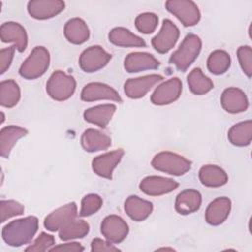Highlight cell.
<instances>
[{
	"mask_svg": "<svg viewBox=\"0 0 252 252\" xmlns=\"http://www.w3.org/2000/svg\"><path fill=\"white\" fill-rule=\"evenodd\" d=\"M0 37L3 42H12L19 52L26 50L28 46L27 32L22 25L16 22H6L1 25Z\"/></svg>",
	"mask_w": 252,
	"mask_h": 252,
	"instance_id": "16",
	"label": "cell"
},
{
	"mask_svg": "<svg viewBox=\"0 0 252 252\" xmlns=\"http://www.w3.org/2000/svg\"><path fill=\"white\" fill-rule=\"evenodd\" d=\"M237 58L244 74L250 78L252 75V49L248 45L240 46L237 49Z\"/></svg>",
	"mask_w": 252,
	"mask_h": 252,
	"instance_id": "37",
	"label": "cell"
},
{
	"mask_svg": "<svg viewBox=\"0 0 252 252\" xmlns=\"http://www.w3.org/2000/svg\"><path fill=\"white\" fill-rule=\"evenodd\" d=\"M202 204V196L199 191L186 189L180 192L175 200V210L180 215H189L198 211Z\"/></svg>",
	"mask_w": 252,
	"mask_h": 252,
	"instance_id": "22",
	"label": "cell"
},
{
	"mask_svg": "<svg viewBox=\"0 0 252 252\" xmlns=\"http://www.w3.org/2000/svg\"><path fill=\"white\" fill-rule=\"evenodd\" d=\"M160 63L152 54L147 52H132L124 59V69L128 73H138L145 70H155Z\"/></svg>",
	"mask_w": 252,
	"mask_h": 252,
	"instance_id": "19",
	"label": "cell"
},
{
	"mask_svg": "<svg viewBox=\"0 0 252 252\" xmlns=\"http://www.w3.org/2000/svg\"><path fill=\"white\" fill-rule=\"evenodd\" d=\"M21 98L19 85L14 80L2 81L0 84V104L4 107H14Z\"/></svg>",
	"mask_w": 252,
	"mask_h": 252,
	"instance_id": "32",
	"label": "cell"
},
{
	"mask_svg": "<svg viewBox=\"0 0 252 252\" xmlns=\"http://www.w3.org/2000/svg\"><path fill=\"white\" fill-rule=\"evenodd\" d=\"M158 250H173L172 248H159Z\"/></svg>",
	"mask_w": 252,
	"mask_h": 252,
	"instance_id": "42",
	"label": "cell"
},
{
	"mask_svg": "<svg viewBox=\"0 0 252 252\" xmlns=\"http://www.w3.org/2000/svg\"><path fill=\"white\" fill-rule=\"evenodd\" d=\"M179 186L178 182L162 176H147L139 184L140 190L149 196H160L174 191Z\"/></svg>",
	"mask_w": 252,
	"mask_h": 252,
	"instance_id": "13",
	"label": "cell"
},
{
	"mask_svg": "<svg viewBox=\"0 0 252 252\" xmlns=\"http://www.w3.org/2000/svg\"><path fill=\"white\" fill-rule=\"evenodd\" d=\"M187 84L190 91L197 95L205 94L214 88L212 80L205 76L198 67L194 68L187 76Z\"/></svg>",
	"mask_w": 252,
	"mask_h": 252,
	"instance_id": "30",
	"label": "cell"
},
{
	"mask_svg": "<svg viewBox=\"0 0 252 252\" xmlns=\"http://www.w3.org/2000/svg\"><path fill=\"white\" fill-rule=\"evenodd\" d=\"M50 251H68V252H80L84 251V247L79 242H69L64 244H59L50 248Z\"/></svg>",
	"mask_w": 252,
	"mask_h": 252,
	"instance_id": "41",
	"label": "cell"
},
{
	"mask_svg": "<svg viewBox=\"0 0 252 252\" xmlns=\"http://www.w3.org/2000/svg\"><path fill=\"white\" fill-rule=\"evenodd\" d=\"M108 39L111 43L121 47H145L146 42L140 36L134 34L129 30L117 27L108 33Z\"/></svg>",
	"mask_w": 252,
	"mask_h": 252,
	"instance_id": "26",
	"label": "cell"
},
{
	"mask_svg": "<svg viewBox=\"0 0 252 252\" xmlns=\"http://www.w3.org/2000/svg\"><path fill=\"white\" fill-rule=\"evenodd\" d=\"M179 37V30L173 22L163 20L158 33L153 37L152 45L158 53H166L172 49Z\"/></svg>",
	"mask_w": 252,
	"mask_h": 252,
	"instance_id": "8",
	"label": "cell"
},
{
	"mask_svg": "<svg viewBox=\"0 0 252 252\" xmlns=\"http://www.w3.org/2000/svg\"><path fill=\"white\" fill-rule=\"evenodd\" d=\"M91 250L93 252L94 251H107V252H112V251H120L119 248L115 247L113 244H111V242H109L108 240L105 241L103 239L100 238H94L92 241L91 244Z\"/></svg>",
	"mask_w": 252,
	"mask_h": 252,
	"instance_id": "40",
	"label": "cell"
},
{
	"mask_svg": "<svg viewBox=\"0 0 252 252\" xmlns=\"http://www.w3.org/2000/svg\"><path fill=\"white\" fill-rule=\"evenodd\" d=\"M28 131L25 128L10 125L2 128L0 132V155L3 158H9L11 150L18 140L25 137Z\"/></svg>",
	"mask_w": 252,
	"mask_h": 252,
	"instance_id": "27",
	"label": "cell"
},
{
	"mask_svg": "<svg viewBox=\"0 0 252 252\" xmlns=\"http://www.w3.org/2000/svg\"><path fill=\"white\" fill-rule=\"evenodd\" d=\"M38 220L34 216L15 220L2 228V238L12 247H20L31 242L37 232Z\"/></svg>",
	"mask_w": 252,
	"mask_h": 252,
	"instance_id": "1",
	"label": "cell"
},
{
	"mask_svg": "<svg viewBox=\"0 0 252 252\" xmlns=\"http://www.w3.org/2000/svg\"><path fill=\"white\" fill-rule=\"evenodd\" d=\"M115 110L116 106L114 104H99L85 110L84 118L89 123L94 124L100 128H105L110 122Z\"/></svg>",
	"mask_w": 252,
	"mask_h": 252,
	"instance_id": "23",
	"label": "cell"
},
{
	"mask_svg": "<svg viewBox=\"0 0 252 252\" xmlns=\"http://www.w3.org/2000/svg\"><path fill=\"white\" fill-rule=\"evenodd\" d=\"M111 54L99 45H93L85 49L79 58V65L86 73H94L107 65Z\"/></svg>",
	"mask_w": 252,
	"mask_h": 252,
	"instance_id": "7",
	"label": "cell"
},
{
	"mask_svg": "<svg viewBox=\"0 0 252 252\" xmlns=\"http://www.w3.org/2000/svg\"><path fill=\"white\" fill-rule=\"evenodd\" d=\"M158 24V17L154 13L140 14L135 20V26L137 30L145 34H149L155 32Z\"/></svg>",
	"mask_w": 252,
	"mask_h": 252,
	"instance_id": "34",
	"label": "cell"
},
{
	"mask_svg": "<svg viewBox=\"0 0 252 252\" xmlns=\"http://www.w3.org/2000/svg\"><path fill=\"white\" fill-rule=\"evenodd\" d=\"M123 156L124 151L122 149H118L95 157L92 161L94 172L100 177L111 179L112 172L120 162Z\"/></svg>",
	"mask_w": 252,
	"mask_h": 252,
	"instance_id": "14",
	"label": "cell"
},
{
	"mask_svg": "<svg viewBox=\"0 0 252 252\" xmlns=\"http://www.w3.org/2000/svg\"><path fill=\"white\" fill-rule=\"evenodd\" d=\"M64 35L69 42L73 44H82L89 39L90 30L84 20L73 18L65 24Z\"/></svg>",
	"mask_w": 252,
	"mask_h": 252,
	"instance_id": "24",
	"label": "cell"
},
{
	"mask_svg": "<svg viewBox=\"0 0 252 252\" xmlns=\"http://www.w3.org/2000/svg\"><path fill=\"white\" fill-rule=\"evenodd\" d=\"M222 108L228 113L243 112L248 108V98L243 91L238 88H227L223 91L220 96Z\"/></svg>",
	"mask_w": 252,
	"mask_h": 252,
	"instance_id": "18",
	"label": "cell"
},
{
	"mask_svg": "<svg viewBox=\"0 0 252 252\" xmlns=\"http://www.w3.org/2000/svg\"><path fill=\"white\" fill-rule=\"evenodd\" d=\"M90 231L89 223L84 220H72L59 229V238L67 241L85 237Z\"/></svg>",
	"mask_w": 252,
	"mask_h": 252,
	"instance_id": "31",
	"label": "cell"
},
{
	"mask_svg": "<svg viewBox=\"0 0 252 252\" xmlns=\"http://www.w3.org/2000/svg\"><path fill=\"white\" fill-rule=\"evenodd\" d=\"M76 90V80L73 76L67 75L63 71L57 70L51 74L46 83L48 95L57 101L70 98Z\"/></svg>",
	"mask_w": 252,
	"mask_h": 252,
	"instance_id": "5",
	"label": "cell"
},
{
	"mask_svg": "<svg viewBox=\"0 0 252 252\" xmlns=\"http://www.w3.org/2000/svg\"><path fill=\"white\" fill-rule=\"evenodd\" d=\"M50 55L43 46H35L29 57L20 67V75L27 80H34L41 77L48 69Z\"/></svg>",
	"mask_w": 252,
	"mask_h": 252,
	"instance_id": "3",
	"label": "cell"
},
{
	"mask_svg": "<svg viewBox=\"0 0 252 252\" xmlns=\"http://www.w3.org/2000/svg\"><path fill=\"white\" fill-rule=\"evenodd\" d=\"M65 8L61 0H32L28 3L30 16L36 20H47L60 14Z\"/></svg>",
	"mask_w": 252,
	"mask_h": 252,
	"instance_id": "11",
	"label": "cell"
},
{
	"mask_svg": "<svg viewBox=\"0 0 252 252\" xmlns=\"http://www.w3.org/2000/svg\"><path fill=\"white\" fill-rule=\"evenodd\" d=\"M55 244V239L51 234L46 232H41L38 237L34 240L32 244L28 246L25 250L26 251H36L42 252L50 250V248Z\"/></svg>",
	"mask_w": 252,
	"mask_h": 252,
	"instance_id": "38",
	"label": "cell"
},
{
	"mask_svg": "<svg viewBox=\"0 0 252 252\" xmlns=\"http://www.w3.org/2000/svg\"><path fill=\"white\" fill-rule=\"evenodd\" d=\"M82 147L86 152L94 153L106 150L111 146V138L95 129H87L81 137Z\"/></svg>",
	"mask_w": 252,
	"mask_h": 252,
	"instance_id": "21",
	"label": "cell"
},
{
	"mask_svg": "<svg viewBox=\"0 0 252 252\" xmlns=\"http://www.w3.org/2000/svg\"><path fill=\"white\" fill-rule=\"evenodd\" d=\"M124 210L132 220L142 221L153 212V204L138 196H129L125 201Z\"/></svg>",
	"mask_w": 252,
	"mask_h": 252,
	"instance_id": "25",
	"label": "cell"
},
{
	"mask_svg": "<svg viewBox=\"0 0 252 252\" xmlns=\"http://www.w3.org/2000/svg\"><path fill=\"white\" fill-rule=\"evenodd\" d=\"M77 205L75 202L68 203L50 213L44 219V226L49 231H57L63 225L77 217Z\"/></svg>",
	"mask_w": 252,
	"mask_h": 252,
	"instance_id": "17",
	"label": "cell"
},
{
	"mask_svg": "<svg viewBox=\"0 0 252 252\" xmlns=\"http://www.w3.org/2000/svg\"><path fill=\"white\" fill-rule=\"evenodd\" d=\"M24 206L14 200H2L0 202V215H1V222H4L8 219L20 216L24 213Z\"/></svg>",
	"mask_w": 252,
	"mask_h": 252,
	"instance_id": "36",
	"label": "cell"
},
{
	"mask_svg": "<svg viewBox=\"0 0 252 252\" xmlns=\"http://www.w3.org/2000/svg\"><path fill=\"white\" fill-rule=\"evenodd\" d=\"M199 179L204 186L220 187L226 184L228 176L221 167L214 164H207L200 168Z\"/></svg>",
	"mask_w": 252,
	"mask_h": 252,
	"instance_id": "28",
	"label": "cell"
},
{
	"mask_svg": "<svg viewBox=\"0 0 252 252\" xmlns=\"http://www.w3.org/2000/svg\"><path fill=\"white\" fill-rule=\"evenodd\" d=\"M102 203L103 201L99 195L88 194L82 200L79 215L81 217H89L91 215H94L102 207Z\"/></svg>",
	"mask_w": 252,
	"mask_h": 252,
	"instance_id": "35",
	"label": "cell"
},
{
	"mask_svg": "<svg viewBox=\"0 0 252 252\" xmlns=\"http://www.w3.org/2000/svg\"><path fill=\"white\" fill-rule=\"evenodd\" d=\"M202 48V40L194 33L187 34L179 45L178 49L172 53L169 62L179 71H186L197 59Z\"/></svg>",
	"mask_w": 252,
	"mask_h": 252,
	"instance_id": "2",
	"label": "cell"
},
{
	"mask_svg": "<svg viewBox=\"0 0 252 252\" xmlns=\"http://www.w3.org/2000/svg\"><path fill=\"white\" fill-rule=\"evenodd\" d=\"M231 201L227 197H219L212 201L205 213L206 221L211 225L221 224L229 216Z\"/></svg>",
	"mask_w": 252,
	"mask_h": 252,
	"instance_id": "20",
	"label": "cell"
},
{
	"mask_svg": "<svg viewBox=\"0 0 252 252\" xmlns=\"http://www.w3.org/2000/svg\"><path fill=\"white\" fill-rule=\"evenodd\" d=\"M81 99L84 101L107 99L116 102H122L121 96L112 87L99 82L87 84L81 92Z\"/></svg>",
	"mask_w": 252,
	"mask_h": 252,
	"instance_id": "12",
	"label": "cell"
},
{
	"mask_svg": "<svg viewBox=\"0 0 252 252\" xmlns=\"http://www.w3.org/2000/svg\"><path fill=\"white\" fill-rule=\"evenodd\" d=\"M163 77L158 74L147 75L139 78H131L124 84V92L130 98L143 97L156 84L162 81Z\"/></svg>",
	"mask_w": 252,
	"mask_h": 252,
	"instance_id": "15",
	"label": "cell"
},
{
	"mask_svg": "<svg viewBox=\"0 0 252 252\" xmlns=\"http://www.w3.org/2000/svg\"><path fill=\"white\" fill-rule=\"evenodd\" d=\"M182 92V83L178 78H171L160 84L151 96L152 103L166 105L177 100Z\"/></svg>",
	"mask_w": 252,
	"mask_h": 252,
	"instance_id": "9",
	"label": "cell"
},
{
	"mask_svg": "<svg viewBox=\"0 0 252 252\" xmlns=\"http://www.w3.org/2000/svg\"><path fill=\"white\" fill-rule=\"evenodd\" d=\"M100 230L102 235L111 243H120L128 235L127 222L117 215H110L103 219Z\"/></svg>",
	"mask_w": 252,
	"mask_h": 252,
	"instance_id": "10",
	"label": "cell"
},
{
	"mask_svg": "<svg viewBox=\"0 0 252 252\" xmlns=\"http://www.w3.org/2000/svg\"><path fill=\"white\" fill-rule=\"evenodd\" d=\"M16 47L14 45L3 48L0 51V73L4 74L11 66Z\"/></svg>",
	"mask_w": 252,
	"mask_h": 252,
	"instance_id": "39",
	"label": "cell"
},
{
	"mask_svg": "<svg viewBox=\"0 0 252 252\" xmlns=\"http://www.w3.org/2000/svg\"><path fill=\"white\" fill-rule=\"evenodd\" d=\"M229 142L237 147H245L250 144L252 139V121L246 120L233 125L228 133Z\"/></svg>",
	"mask_w": 252,
	"mask_h": 252,
	"instance_id": "29",
	"label": "cell"
},
{
	"mask_svg": "<svg viewBox=\"0 0 252 252\" xmlns=\"http://www.w3.org/2000/svg\"><path fill=\"white\" fill-rule=\"evenodd\" d=\"M166 10L175 16L184 27L198 24L201 13L198 6L190 0H168L165 2Z\"/></svg>",
	"mask_w": 252,
	"mask_h": 252,
	"instance_id": "6",
	"label": "cell"
},
{
	"mask_svg": "<svg viewBox=\"0 0 252 252\" xmlns=\"http://www.w3.org/2000/svg\"><path fill=\"white\" fill-rule=\"evenodd\" d=\"M151 164L158 171L179 176L189 171L192 163L190 160L178 154L165 151L157 154L153 158Z\"/></svg>",
	"mask_w": 252,
	"mask_h": 252,
	"instance_id": "4",
	"label": "cell"
},
{
	"mask_svg": "<svg viewBox=\"0 0 252 252\" xmlns=\"http://www.w3.org/2000/svg\"><path fill=\"white\" fill-rule=\"evenodd\" d=\"M230 56L224 50L213 51L207 60L208 70L214 75H221L225 73L230 67Z\"/></svg>",
	"mask_w": 252,
	"mask_h": 252,
	"instance_id": "33",
	"label": "cell"
}]
</instances>
